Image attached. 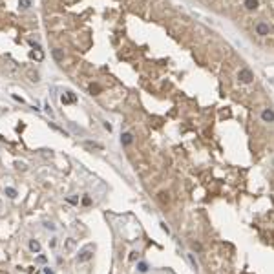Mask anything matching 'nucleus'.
<instances>
[{"label": "nucleus", "mask_w": 274, "mask_h": 274, "mask_svg": "<svg viewBox=\"0 0 274 274\" xmlns=\"http://www.w3.org/2000/svg\"><path fill=\"white\" fill-rule=\"evenodd\" d=\"M270 31H272V28H270V24H269L267 20H258L256 24H254V35H258V37H261V38L269 37Z\"/></svg>", "instance_id": "f257e3e1"}, {"label": "nucleus", "mask_w": 274, "mask_h": 274, "mask_svg": "<svg viewBox=\"0 0 274 274\" xmlns=\"http://www.w3.org/2000/svg\"><path fill=\"white\" fill-rule=\"evenodd\" d=\"M236 77H238V81H239L241 84H252V82H254V73L250 72L248 68H239L238 73H236Z\"/></svg>", "instance_id": "f03ea898"}, {"label": "nucleus", "mask_w": 274, "mask_h": 274, "mask_svg": "<svg viewBox=\"0 0 274 274\" xmlns=\"http://www.w3.org/2000/svg\"><path fill=\"white\" fill-rule=\"evenodd\" d=\"M93 252H95V247L93 245H86L81 252L77 254V261L79 263H84V261H90L91 258H93Z\"/></svg>", "instance_id": "7ed1b4c3"}, {"label": "nucleus", "mask_w": 274, "mask_h": 274, "mask_svg": "<svg viewBox=\"0 0 274 274\" xmlns=\"http://www.w3.org/2000/svg\"><path fill=\"white\" fill-rule=\"evenodd\" d=\"M241 6L245 8V11L254 13V11H258V9H260V0H243Z\"/></svg>", "instance_id": "20e7f679"}, {"label": "nucleus", "mask_w": 274, "mask_h": 274, "mask_svg": "<svg viewBox=\"0 0 274 274\" xmlns=\"http://www.w3.org/2000/svg\"><path fill=\"white\" fill-rule=\"evenodd\" d=\"M261 121H263V123H274V110L265 108V110L261 111Z\"/></svg>", "instance_id": "39448f33"}, {"label": "nucleus", "mask_w": 274, "mask_h": 274, "mask_svg": "<svg viewBox=\"0 0 274 274\" xmlns=\"http://www.w3.org/2000/svg\"><path fill=\"white\" fill-rule=\"evenodd\" d=\"M121 143H123V146H130L132 143H133V135L132 133H123V137H121Z\"/></svg>", "instance_id": "423d86ee"}, {"label": "nucleus", "mask_w": 274, "mask_h": 274, "mask_svg": "<svg viewBox=\"0 0 274 274\" xmlns=\"http://www.w3.org/2000/svg\"><path fill=\"white\" fill-rule=\"evenodd\" d=\"M29 250H31V252H35V254H38V252H40V243H38L37 239H31V241H29Z\"/></svg>", "instance_id": "0eeeda50"}, {"label": "nucleus", "mask_w": 274, "mask_h": 274, "mask_svg": "<svg viewBox=\"0 0 274 274\" xmlns=\"http://www.w3.org/2000/svg\"><path fill=\"white\" fill-rule=\"evenodd\" d=\"M6 196H8L9 199H15V197H17V190L11 188V187H8V188H6Z\"/></svg>", "instance_id": "6e6552de"}, {"label": "nucleus", "mask_w": 274, "mask_h": 274, "mask_svg": "<svg viewBox=\"0 0 274 274\" xmlns=\"http://www.w3.org/2000/svg\"><path fill=\"white\" fill-rule=\"evenodd\" d=\"M84 146H86V148H95V150H102V145H99V143H84Z\"/></svg>", "instance_id": "1a4fd4ad"}, {"label": "nucleus", "mask_w": 274, "mask_h": 274, "mask_svg": "<svg viewBox=\"0 0 274 274\" xmlns=\"http://www.w3.org/2000/svg\"><path fill=\"white\" fill-rule=\"evenodd\" d=\"M159 201H161V203H168V201H170L168 194H166V192H161V194H159Z\"/></svg>", "instance_id": "9d476101"}, {"label": "nucleus", "mask_w": 274, "mask_h": 274, "mask_svg": "<svg viewBox=\"0 0 274 274\" xmlns=\"http://www.w3.org/2000/svg\"><path fill=\"white\" fill-rule=\"evenodd\" d=\"M137 269H139V272H146V270H148V265H146L145 261H141L139 265H137Z\"/></svg>", "instance_id": "9b49d317"}, {"label": "nucleus", "mask_w": 274, "mask_h": 274, "mask_svg": "<svg viewBox=\"0 0 274 274\" xmlns=\"http://www.w3.org/2000/svg\"><path fill=\"white\" fill-rule=\"evenodd\" d=\"M53 57H55L57 60H62V59H64V55H62L60 50H55V51H53Z\"/></svg>", "instance_id": "f8f14e48"}, {"label": "nucleus", "mask_w": 274, "mask_h": 274, "mask_svg": "<svg viewBox=\"0 0 274 274\" xmlns=\"http://www.w3.org/2000/svg\"><path fill=\"white\" fill-rule=\"evenodd\" d=\"M82 205H84V207H90V205H91V197H90V196H84V197H82Z\"/></svg>", "instance_id": "ddd939ff"}, {"label": "nucleus", "mask_w": 274, "mask_h": 274, "mask_svg": "<svg viewBox=\"0 0 274 274\" xmlns=\"http://www.w3.org/2000/svg\"><path fill=\"white\" fill-rule=\"evenodd\" d=\"M20 6L22 8H29V0H20Z\"/></svg>", "instance_id": "4468645a"}, {"label": "nucleus", "mask_w": 274, "mask_h": 274, "mask_svg": "<svg viewBox=\"0 0 274 274\" xmlns=\"http://www.w3.org/2000/svg\"><path fill=\"white\" fill-rule=\"evenodd\" d=\"M44 227L50 228V230H55V225H53V223H44Z\"/></svg>", "instance_id": "2eb2a0df"}, {"label": "nucleus", "mask_w": 274, "mask_h": 274, "mask_svg": "<svg viewBox=\"0 0 274 274\" xmlns=\"http://www.w3.org/2000/svg\"><path fill=\"white\" fill-rule=\"evenodd\" d=\"M73 245H75V241H73V239H70V241L66 243V247H68V248H73Z\"/></svg>", "instance_id": "dca6fc26"}, {"label": "nucleus", "mask_w": 274, "mask_h": 274, "mask_svg": "<svg viewBox=\"0 0 274 274\" xmlns=\"http://www.w3.org/2000/svg\"><path fill=\"white\" fill-rule=\"evenodd\" d=\"M192 248H196V250H201V245H199V243H192Z\"/></svg>", "instance_id": "f3484780"}, {"label": "nucleus", "mask_w": 274, "mask_h": 274, "mask_svg": "<svg viewBox=\"0 0 274 274\" xmlns=\"http://www.w3.org/2000/svg\"><path fill=\"white\" fill-rule=\"evenodd\" d=\"M99 90H101V88H99L97 84H95V86H91V93H93V91H99Z\"/></svg>", "instance_id": "a211bd4d"}, {"label": "nucleus", "mask_w": 274, "mask_h": 274, "mask_svg": "<svg viewBox=\"0 0 274 274\" xmlns=\"http://www.w3.org/2000/svg\"><path fill=\"white\" fill-rule=\"evenodd\" d=\"M44 272H46V274H53V270H51L50 267H46V269H44Z\"/></svg>", "instance_id": "6ab92c4d"}, {"label": "nucleus", "mask_w": 274, "mask_h": 274, "mask_svg": "<svg viewBox=\"0 0 274 274\" xmlns=\"http://www.w3.org/2000/svg\"><path fill=\"white\" fill-rule=\"evenodd\" d=\"M214 2H218V0H214Z\"/></svg>", "instance_id": "aec40b11"}]
</instances>
